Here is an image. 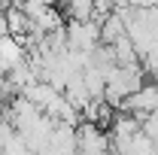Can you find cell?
<instances>
[{
	"label": "cell",
	"instance_id": "3957f363",
	"mask_svg": "<svg viewBox=\"0 0 158 155\" xmlns=\"http://www.w3.org/2000/svg\"><path fill=\"white\" fill-rule=\"evenodd\" d=\"M125 37V21L118 19L116 12H110L106 19L100 21V43L103 46H113L116 40H122Z\"/></svg>",
	"mask_w": 158,
	"mask_h": 155
},
{
	"label": "cell",
	"instance_id": "7a4b0ae2",
	"mask_svg": "<svg viewBox=\"0 0 158 155\" xmlns=\"http://www.w3.org/2000/svg\"><path fill=\"white\" fill-rule=\"evenodd\" d=\"M67 49H79V52H91L100 43V24L98 21H67Z\"/></svg>",
	"mask_w": 158,
	"mask_h": 155
},
{
	"label": "cell",
	"instance_id": "6da1fadb",
	"mask_svg": "<svg viewBox=\"0 0 158 155\" xmlns=\"http://www.w3.org/2000/svg\"><path fill=\"white\" fill-rule=\"evenodd\" d=\"M76 152L79 155H110V134L91 122L76 125Z\"/></svg>",
	"mask_w": 158,
	"mask_h": 155
},
{
	"label": "cell",
	"instance_id": "277c9868",
	"mask_svg": "<svg viewBox=\"0 0 158 155\" xmlns=\"http://www.w3.org/2000/svg\"><path fill=\"white\" fill-rule=\"evenodd\" d=\"M113 55H116V67H131V64H140V55L134 49V43L128 40V34L122 40L113 43Z\"/></svg>",
	"mask_w": 158,
	"mask_h": 155
},
{
	"label": "cell",
	"instance_id": "8992f818",
	"mask_svg": "<svg viewBox=\"0 0 158 155\" xmlns=\"http://www.w3.org/2000/svg\"><path fill=\"white\" fill-rule=\"evenodd\" d=\"M64 3H67L73 21H91V15H94V0H64Z\"/></svg>",
	"mask_w": 158,
	"mask_h": 155
},
{
	"label": "cell",
	"instance_id": "52a82bcc",
	"mask_svg": "<svg viewBox=\"0 0 158 155\" xmlns=\"http://www.w3.org/2000/svg\"><path fill=\"white\" fill-rule=\"evenodd\" d=\"M140 131L149 137V140L158 143V110H152V113H146V116L140 119Z\"/></svg>",
	"mask_w": 158,
	"mask_h": 155
},
{
	"label": "cell",
	"instance_id": "5b68a950",
	"mask_svg": "<svg viewBox=\"0 0 158 155\" xmlns=\"http://www.w3.org/2000/svg\"><path fill=\"white\" fill-rule=\"evenodd\" d=\"M122 155H155V140H149L143 131H137V134L131 137V143L125 146Z\"/></svg>",
	"mask_w": 158,
	"mask_h": 155
}]
</instances>
